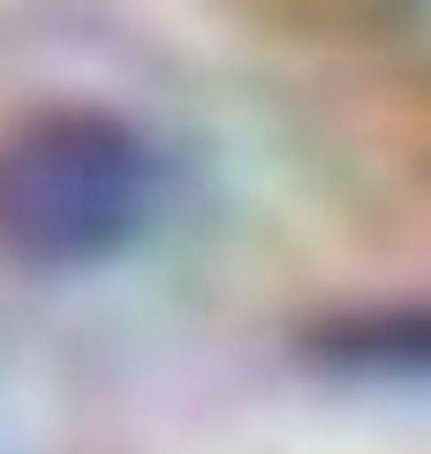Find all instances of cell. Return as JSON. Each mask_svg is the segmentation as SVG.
Returning <instances> with one entry per match:
<instances>
[{
	"mask_svg": "<svg viewBox=\"0 0 431 454\" xmlns=\"http://www.w3.org/2000/svg\"><path fill=\"white\" fill-rule=\"evenodd\" d=\"M152 212V152L106 114H53L0 145V243L38 265L106 258Z\"/></svg>",
	"mask_w": 431,
	"mask_h": 454,
	"instance_id": "1",
	"label": "cell"
}]
</instances>
